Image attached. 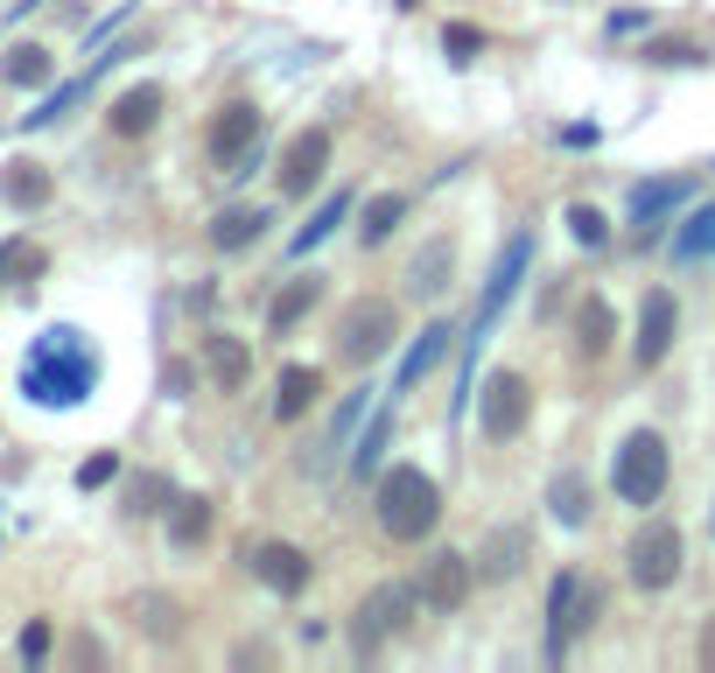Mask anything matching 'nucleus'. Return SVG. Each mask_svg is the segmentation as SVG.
<instances>
[{
    "label": "nucleus",
    "mask_w": 715,
    "mask_h": 673,
    "mask_svg": "<svg viewBox=\"0 0 715 673\" xmlns=\"http://www.w3.org/2000/svg\"><path fill=\"white\" fill-rule=\"evenodd\" d=\"M0 78H8L14 91H43V85L56 78V56H50L43 43H14L8 64H0Z\"/></svg>",
    "instance_id": "obj_26"
},
{
    "label": "nucleus",
    "mask_w": 715,
    "mask_h": 673,
    "mask_svg": "<svg viewBox=\"0 0 715 673\" xmlns=\"http://www.w3.org/2000/svg\"><path fill=\"white\" fill-rule=\"evenodd\" d=\"M50 660V618H29L22 625V666H43Z\"/></svg>",
    "instance_id": "obj_39"
},
{
    "label": "nucleus",
    "mask_w": 715,
    "mask_h": 673,
    "mask_svg": "<svg viewBox=\"0 0 715 673\" xmlns=\"http://www.w3.org/2000/svg\"><path fill=\"white\" fill-rule=\"evenodd\" d=\"M50 274V253L35 239H8L0 246V287H22V281H43Z\"/></svg>",
    "instance_id": "obj_31"
},
{
    "label": "nucleus",
    "mask_w": 715,
    "mask_h": 673,
    "mask_svg": "<svg viewBox=\"0 0 715 673\" xmlns=\"http://www.w3.org/2000/svg\"><path fill=\"white\" fill-rule=\"evenodd\" d=\"M56 197V176L43 162H29V155H14L8 169H0V204H14V210H43Z\"/></svg>",
    "instance_id": "obj_20"
},
{
    "label": "nucleus",
    "mask_w": 715,
    "mask_h": 673,
    "mask_svg": "<svg viewBox=\"0 0 715 673\" xmlns=\"http://www.w3.org/2000/svg\"><path fill=\"white\" fill-rule=\"evenodd\" d=\"M393 408H400V400H393ZM393 408H379V400H372V428L351 442V470H358V477H379L386 449H393Z\"/></svg>",
    "instance_id": "obj_27"
},
{
    "label": "nucleus",
    "mask_w": 715,
    "mask_h": 673,
    "mask_svg": "<svg viewBox=\"0 0 715 673\" xmlns=\"http://www.w3.org/2000/svg\"><path fill=\"white\" fill-rule=\"evenodd\" d=\"M673 330H681V302H673V287H652L639 302V337H631V365L652 372L667 351H673Z\"/></svg>",
    "instance_id": "obj_10"
},
{
    "label": "nucleus",
    "mask_w": 715,
    "mask_h": 673,
    "mask_svg": "<svg viewBox=\"0 0 715 673\" xmlns=\"http://www.w3.org/2000/svg\"><path fill=\"white\" fill-rule=\"evenodd\" d=\"M548 512L562 519V527H583V519H589V477H583V470H554V485H548Z\"/></svg>",
    "instance_id": "obj_29"
},
{
    "label": "nucleus",
    "mask_w": 715,
    "mask_h": 673,
    "mask_svg": "<svg viewBox=\"0 0 715 673\" xmlns=\"http://www.w3.org/2000/svg\"><path fill=\"white\" fill-rule=\"evenodd\" d=\"M610 337H617V310H610L604 295H583V310H575V351H583V358H604Z\"/></svg>",
    "instance_id": "obj_25"
},
{
    "label": "nucleus",
    "mask_w": 715,
    "mask_h": 673,
    "mask_svg": "<svg viewBox=\"0 0 715 673\" xmlns=\"http://www.w3.org/2000/svg\"><path fill=\"white\" fill-rule=\"evenodd\" d=\"M169 498H176V485H169L162 470H154V477H133V491H127V519H148V512H162Z\"/></svg>",
    "instance_id": "obj_36"
},
{
    "label": "nucleus",
    "mask_w": 715,
    "mask_h": 673,
    "mask_svg": "<svg viewBox=\"0 0 715 673\" xmlns=\"http://www.w3.org/2000/svg\"><path fill=\"white\" fill-rule=\"evenodd\" d=\"M687 197H694V183H687V176H652V183H631V232L652 239V232H660V225H667Z\"/></svg>",
    "instance_id": "obj_13"
},
{
    "label": "nucleus",
    "mask_w": 715,
    "mask_h": 673,
    "mask_svg": "<svg viewBox=\"0 0 715 673\" xmlns=\"http://www.w3.org/2000/svg\"><path fill=\"white\" fill-rule=\"evenodd\" d=\"M91 387H99V351L85 344V330L56 323V330L35 337V351L22 365V393L35 408H77Z\"/></svg>",
    "instance_id": "obj_1"
},
{
    "label": "nucleus",
    "mask_w": 715,
    "mask_h": 673,
    "mask_svg": "<svg viewBox=\"0 0 715 673\" xmlns=\"http://www.w3.org/2000/svg\"><path fill=\"white\" fill-rule=\"evenodd\" d=\"M449 274H456V239H429L408 260V295L414 302H442L449 295Z\"/></svg>",
    "instance_id": "obj_18"
},
{
    "label": "nucleus",
    "mask_w": 715,
    "mask_h": 673,
    "mask_svg": "<svg viewBox=\"0 0 715 673\" xmlns=\"http://www.w3.org/2000/svg\"><path fill=\"white\" fill-rule=\"evenodd\" d=\"M527 562H533V533L527 527H491L485 547L470 554V575L477 583H512V575H527Z\"/></svg>",
    "instance_id": "obj_12"
},
{
    "label": "nucleus",
    "mask_w": 715,
    "mask_h": 673,
    "mask_svg": "<svg viewBox=\"0 0 715 673\" xmlns=\"http://www.w3.org/2000/svg\"><path fill=\"white\" fill-rule=\"evenodd\" d=\"M29 8H35V0H14V14H29Z\"/></svg>",
    "instance_id": "obj_43"
},
{
    "label": "nucleus",
    "mask_w": 715,
    "mask_h": 673,
    "mask_svg": "<svg viewBox=\"0 0 715 673\" xmlns=\"http://www.w3.org/2000/svg\"><path fill=\"white\" fill-rule=\"evenodd\" d=\"M449 344H456V323H429L414 344H408V358H400V372H393V400L400 393H414L421 379L435 372V358H449Z\"/></svg>",
    "instance_id": "obj_19"
},
{
    "label": "nucleus",
    "mask_w": 715,
    "mask_h": 673,
    "mask_svg": "<svg viewBox=\"0 0 715 673\" xmlns=\"http://www.w3.org/2000/svg\"><path fill=\"white\" fill-rule=\"evenodd\" d=\"M379 527L386 541H429V533L442 527V491L429 470L414 464H393L379 477Z\"/></svg>",
    "instance_id": "obj_2"
},
{
    "label": "nucleus",
    "mask_w": 715,
    "mask_h": 673,
    "mask_svg": "<svg viewBox=\"0 0 715 673\" xmlns=\"http://www.w3.org/2000/svg\"><path fill=\"white\" fill-rule=\"evenodd\" d=\"M162 106H169V91L154 85V78H148V85H127L120 99L106 106V127L120 133V141H141V133H154V120H162Z\"/></svg>",
    "instance_id": "obj_16"
},
{
    "label": "nucleus",
    "mask_w": 715,
    "mask_h": 673,
    "mask_svg": "<svg viewBox=\"0 0 715 673\" xmlns=\"http://www.w3.org/2000/svg\"><path fill=\"white\" fill-rule=\"evenodd\" d=\"M673 477V456H667V435L660 428H631L625 442H617V464H610V485L625 506H660Z\"/></svg>",
    "instance_id": "obj_4"
},
{
    "label": "nucleus",
    "mask_w": 715,
    "mask_h": 673,
    "mask_svg": "<svg viewBox=\"0 0 715 673\" xmlns=\"http://www.w3.org/2000/svg\"><path fill=\"white\" fill-rule=\"evenodd\" d=\"M337 365H351V372H365V365H379L386 351L400 344V302L386 295H358L351 310L337 316Z\"/></svg>",
    "instance_id": "obj_3"
},
{
    "label": "nucleus",
    "mask_w": 715,
    "mask_h": 673,
    "mask_svg": "<svg viewBox=\"0 0 715 673\" xmlns=\"http://www.w3.org/2000/svg\"><path fill=\"white\" fill-rule=\"evenodd\" d=\"M442 50H449L456 64H470V56L485 50V29H470V22H449V29H442Z\"/></svg>",
    "instance_id": "obj_38"
},
{
    "label": "nucleus",
    "mask_w": 715,
    "mask_h": 673,
    "mask_svg": "<svg viewBox=\"0 0 715 673\" xmlns=\"http://www.w3.org/2000/svg\"><path fill=\"white\" fill-rule=\"evenodd\" d=\"M673 260H681V267L715 260V204H702V210L681 225V232H673Z\"/></svg>",
    "instance_id": "obj_32"
},
{
    "label": "nucleus",
    "mask_w": 715,
    "mask_h": 673,
    "mask_svg": "<svg viewBox=\"0 0 715 673\" xmlns=\"http://www.w3.org/2000/svg\"><path fill=\"white\" fill-rule=\"evenodd\" d=\"M316 302H323V274H295L274 302H267V337H288L308 310H316Z\"/></svg>",
    "instance_id": "obj_21"
},
{
    "label": "nucleus",
    "mask_w": 715,
    "mask_h": 673,
    "mask_svg": "<svg viewBox=\"0 0 715 673\" xmlns=\"http://www.w3.org/2000/svg\"><path fill=\"white\" fill-rule=\"evenodd\" d=\"M527 421H533V387L519 372H491L485 393H477V428H485L491 442H512Z\"/></svg>",
    "instance_id": "obj_7"
},
{
    "label": "nucleus",
    "mask_w": 715,
    "mask_h": 673,
    "mask_svg": "<svg viewBox=\"0 0 715 673\" xmlns=\"http://www.w3.org/2000/svg\"><path fill=\"white\" fill-rule=\"evenodd\" d=\"M575 631H589V625H583V575L562 568V575L548 583V660H554V666L568 660Z\"/></svg>",
    "instance_id": "obj_11"
},
{
    "label": "nucleus",
    "mask_w": 715,
    "mask_h": 673,
    "mask_svg": "<svg viewBox=\"0 0 715 673\" xmlns=\"http://www.w3.org/2000/svg\"><path fill=\"white\" fill-rule=\"evenodd\" d=\"M400 218H408V197H372V204H365V218H358V239L365 246H386Z\"/></svg>",
    "instance_id": "obj_35"
},
{
    "label": "nucleus",
    "mask_w": 715,
    "mask_h": 673,
    "mask_svg": "<svg viewBox=\"0 0 715 673\" xmlns=\"http://www.w3.org/2000/svg\"><path fill=\"white\" fill-rule=\"evenodd\" d=\"M527 267H533V239L519 232V239L506 246V253H498L491 281H485V302H477V337H485V330H491V316H498V310L512 302V287H519V274H527ZM477 337H470V344H477Z\"/></svg>",
    "instance_id": "obj_14"
},
{
    "label": "nucleus",
    "mask_w": 715,
    "mask_h": 673,
    "mask_svg": "<svg viewBox=\"0 0 715 673\" xmlns=\"http://www.w3.org/2000/svg\"><path fill=\"white\" fill-rule=\"evenodd\" d=\"M351 210H358V197H351V189H337V197H331V204H316V218H308V225H302V232H295V239H288V253H316V246H323V239H331V232H337V225H344V218H351Z\"/></svg>",
    "instance_id": "obj_28"
},
{
    "label": "nucleus",
    "mask_w": 715,
    "mask_h": 673,
    "mask_svg": "<svg viewBox=\"0 0 715 673\" xmlns=\"http://www.w3.org/2000/svg\"><path fill=\"white\" fill-rule=\"evenodd\" d=\"M681 562H687V541H681L673 519H646V527L631 533V547H625V575L646 596H660V589L681 583Z\"/></svg>",
    "instance_id": "obj_6"
},
{
    "label": "nucleus",
    "mask_w": 715,
    "mask_h": 673,
    "mask_svg": "<svg viewBox=\"0 0 715 673\" xmlns=\"http://www.w3.org/2000/svg\"><path fill=\"white\" fill-rule=\"evenodd\" d=\"M106 477H120V456H112V449H99V456H85V470H77V485H85V491H99Z\"/></svg>",
    "instance_id": "obj_40"
},
{
    "label": "nucleus",
    "mask_w": 715,
    "mask_h": 673,
    "mask_svg": "<svg viewBox=\"0 0 715 673\" xmlns=\"http://www.w3.org/2000/svg\"><path fill=\"white\" fill-rule=\"evenodd\" d=\"M246 562H253V575H260L267 589H281V596H302L308 589V554L288 547V541H253V547H246Z\"/></svg>",
    "instance_id": "obj_15"
},
{
    "label": "nucleus",
    "mask_w": 715,
    "mask_h": 673,
    "mask_svg": "<svg viewBox=\"0 0 715 673\" xmlns=\"http://www.w3.org/2000/svg\"><path fill=\"white\" fill-rule=\"evenodd\" d=\"M323 169H331V127H302L295 141L281 148V169H274L281 197H308V189L323 183Z\"/></svg>",
    "instance_id": "obj_8"
},
{
    "label": "nucleus",
    "mask_w": 715,
    "mask_h": 673,
    "mask_svg": "<svg viewBox=\"0 0 715 673\" xmlns=\"http://www.w3.org/2000/svg\"><path fill=\"white\" fill-rule=\"evenodd\" d=\"M204 541H210V498H204V491H189V498H169V547L197 554Z\"/></svg>",
    "instance_id": "obj_23"
},
{
    "label": "nucleus",
    "mask_w": 715,
    "mask_h": 673,
    "mask_svg": "<svg viewBox=\"0 0 715 673\" xmlns=\"http://www.w3.org/2000/svg\"><path fill=\"white\" fill-rule=\"evenodd\" d=\"M253 148H260V112L246 106V99H231L218 120H210V162L231 169L239 155H253Z\"/></svg>",
    "instance_id": "obj_17"
},
{
    "label": "nucleus",
    "mask_w": 715,
    "mask_h": 673,
    "mask_svg": "<svg viewBox=\"0 0 715 673\" xmlns=\"http://www.w3.org/2000/svg\"><path fill=\"white\" fill-rule=\"evenodd\" d=\"M702 666H715V625H708V639H702Z\"/></svg>",
    "instance_id": "obj_42"
},
{
    "label": "nucleus",
    "mask_w": 715,
    "mask_h": 673,
    "mask_svg": "<svg viewBox=\"0 0 715 673\" xmlns=\"http://www.w3.org/2000/svg\"><path fill=\"white\" fill-rule=\"evenodd\" d=\"M267 225H274V210H260V204L218 210V218H210V246H218V253H246V246H253Z\"/></svg>",
    "instance_id": "obj_22"
},
{
    "label": "nucleus",
    "mask_w": 715,
    "mask_h": 673,
    "mask_svg": "<svg viewBox=\"0 0 715 673\" xmlns=\"http://www.w3.org/2000/svg\"><path fill=\"white\" fill-rule=\"evenodd\" d=\"M372 400H379V387H358V393H344V400H337V421H331V449H351V442H358V421L372 414Z\"/></svg>",
    "instance_id": "obj_34"
},
{
    "label": "nucleus",
    "mask_w": 715,
    "mask_h": 673,
    "mask_svg": "<svg viewBox=\"0 0 715 673\" xmlns=\"http://www.w3.org/2000/svg\"><path fill=\"white\" fill-rule=\"evenodd\" d=\"M477 589V575H470V554H429V562H421V575H414V596L429 610H442V618H449V610H463V596Z\"/></svg>",
    "instance_id": "obj_9"
},
{
    "label": "nucleus",
    "mask_w": 715,
    "mask_h": 673,
    "mask_svg": "<svg viewBox=\"0 0 715 673\" xmlns=\"http://www.w3.org/2000/svg\"><path fill=\"white\" fill-rule=\"evenodd\" d=\"M127 618L141 625L148 639H176V631H183V604H176V596H154V589H133L127 596Z\"/></svg>",
    "instance_id": "obj_24"
},
{
    "label": "nucleus",
    "mask_w": 715,
    "mask_h": 673,
    "mask_svg": "<svg viewBox=\"0 0 715 673\" xmlns=\"http://www.w3.org/2000/svg\"><path fill=\"white\" fill-rule=\"evenodd\" d=\"M646 56H652V64H702V50H694V43H652Z\"/></svg>",
    "instance_id": "obj_41"
},
{
    "label": "nucleus",
    "mask_w": 715,
    "mask_h": 673,
    "mask_svg": "<svg viewBox=\"0 0 715 673\" xmlns=\"http://www.w3.org/2000/svg\"><path fill=\"white\" fill-rule=\"evenodd\" d=\"M316 387H323V372H316V365H288V372H281V387H274V421H295V414H308V400H316Z\"/></svg>",
    "instance_id": "obj_30"
},
{
    "label": "nucleus",
    "mask_w": 715,
    "mask_h": 673,
    "mask_svg": "<svg viewBox=\"0 0 715 673\" xmlns=\"http://www.w3.org/2000/svg\"><path fill=\"white\" fill-rule=\"evenodd\" d=\"M568 232H575V246H589V253H596V246H610V218L596 204H568Z\"/></svg>",
    "instance_id": "obj_37"
},
{
    "label": "nucleus",
    "mask_w": 715,
    "mask_h": 673,
    "mask_svg": "<svg viewBox=\"0 0 715 673\" xmlns=\"http://www.w3.org/2000/svg\"><path fill=\"white\" fill-rule=\"evenodd\" d=\"M414 583H372L358 596V610H351V652L358 660H379V645L386 639H400V631L414 625Z\"/></svg>",
    "instance_id": "obj_5"
},
{
    "label": "nucleus",
    "mask_w": 715,
    "mask_h": 673,
    "mask_svg": "<svg viewBox=\"0 0 715 673\" xmlns=\"http://www.w3.org/2000/svg\"><path fill=\"white\" fill-rule=\"evenodd\" d=\"M246 372H253L246 344H239V337H210V379H218L225 393H239V387H246Z\"/></svg>",
    "instance_id": "obj_33"
}]
</instances>
